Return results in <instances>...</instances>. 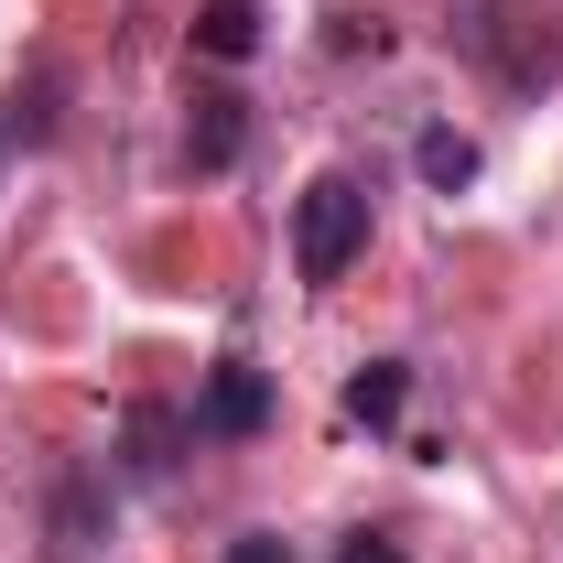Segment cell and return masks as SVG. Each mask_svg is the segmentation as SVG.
<instances>
[{
  "label": "cell",
  "instance_id": "obj_1",
  "mask_svg": "<svg viewBox=\"0 0 563 563\" xmlns=\"http://www.w3.org/2000/svg\"><path fill=\"white\" fill-rule=\"evenodd\" d=\"M368 250V174H314L292 196V272L303 282H347V261Z\"/></svg>",
  "mask_w": 563,
  "mask_h": 563
},
{
  "label": "cell",
  "instance_id": "obj_2",
  "mask_svg": "<svg viewBox=\"0 0 563 563\" xmlns=\"http://www.w3.org/2000/svg\"><path fill=\"white\" fill-rule=\"evenodd\" d=\"M250 433H272V368L217 357L207 390H196V444H250Z\"/></svg>",
  "mask_w": 563,
  "mask_h": 563
},
{
  "label": "cell",
  "instance_id": "obj_3",
  "mask_svg": "<svg viewBox=\"0 0 563 563\" xmlns=\"http://www.w3.org/2000/svg\"><path fill=\"white\" fill-rule=\"evenodd\" d=\"M185 444H196V412H174V401H131V412H120V477H131V488H163Z\"/></svg>",
  "mask_w": 563,
  "mask_h": 563
},
{
  "label": "cell",
  "instance_id": "obj_4",
  "mask_svg": "<svg viewBox=\"0 0 563 563\" xmlns=\"http://www.w3.org/2000/svg\"><path fill=\"white\" fill-rule=\"evenodd\" d=\"M250 152V98L239 87H196V120H185V163L196 174H228Z\"/></svg>",
  "mask_w": 563,
  "mask_h": 563
},
{
  "label": "cell",
  "instance_id": "obj_5",
  "mask_svg": "<svg viewBox=\"0 0 563 563\" xmlns=\"http://www.w3.org/2000/svg\"><path fill=\"white\" fill-rule=\"evenodd\" d=\"M196 55L207 66H250L261 55V0H207L196 11Z\"/></svg>",
  "mask_w": 563,
  "mask_h": 563
},
{
  "label": "cell",
  "instance_id": "obj_6",
  "mask_svg": "<svg viewBox=\"0 0 563 563\" xmlns=\"http://www.w3.org/2000/svg\"><path fill=\"white\" fill-rule=\"evenodd\" d=\"M401 401H412V357H368V368L347 379V422H368V433H390Z\"/></svg>",
  "mask_w": 563,
  "mask_h": 563
},
{
  "label": "cell",
  "instance_id": "obj_7",
  "mask_svg": "<svg viewBox=\"0 0 563 563\" xmlns=\"http://www.w3.org/2000/svg\"><path fill=\"white\" fill-rule=\"evenodd\" d=\"M412 174H422V185H433V196H466V185H477V141H466V131H444V120H433V131L412 141Z\"/></svg>",
  "mask_w": 563,
  "mask_h": 563
},
{
  "label": "cell",
  "instance_id": "obj_8",
  "mask_svg": "<svg viewBox=\"0 0 563 563\" xmlns=\"http://www.w3.org/2000/svg\"><path fill=\"white\" fill-rule=\"evenodd\" d=\"M336 563H412V553H401L390 531H347V542H336Z\"/></svg>",
  "mask_w": 563,
  "mask_h": 563
},
{
  "label": "cell",
  "instance_id": "obj_9",
  "mask_svg": "<svg viewBox=\"0 0 563 563\" xmlns=\"http://www.w3.org/2000/svg\"><path fill=\"white\" fill-rule=\"evenodd\" d=\"M228 563H292V542H282V531H239V542H228Z\"/></svg>",
  "mask_w": 563,
  "mask_h": 563
},
{
  "label": "cell",
  "instance_id": "obj_10",
  "mask_svg": "<svg viewBox=\"0 0 563 563\" xmlns=\"http://www.w3.org/2000/svg\"><path fill=\"white\" fill-rule=\"evenodd\" d=\"M0 163H11V131H0Z\"/></svg>",
  "mask_w": 563,
  "mask_h": 563
}]
</instances>
